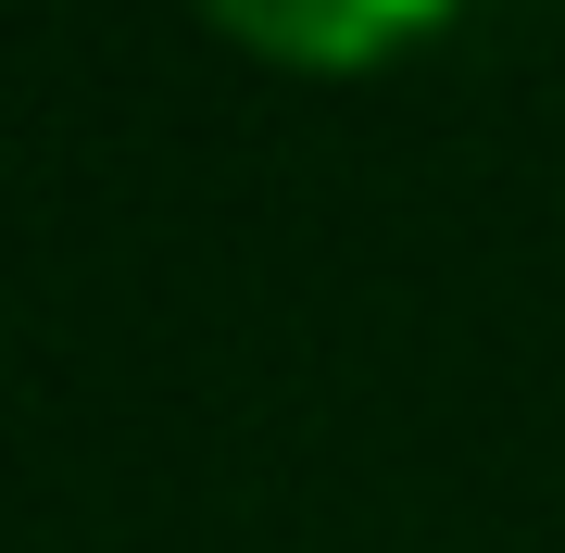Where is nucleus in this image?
Listing matches in <instances>:
<instances>
[{
  "label": "nucleus",
  "instance_id": "1",
  "mask_svg": "<svg viewBox=\"0 0 565 553\" xmlns=\"http://www.w3.org/2000/svg\"><path fill=\"white\" fill-rule=\"evenodd\" d=\"M202 13L252 63H289V76H364V63L427 51L465 0H202Z\"/></svg>",
  "mask_w": 565,
  "mask_h": 553
}]
</instances>
